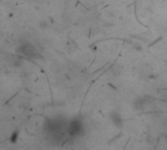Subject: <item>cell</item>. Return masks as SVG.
Returning <instances> with one entry per match:
<instances>
[{
    "mask_svg": "<svg viewBox=\"0 0 167 150\" xmlns=\"http://www.w3.org/2000/svg\"><path fill=\"white\" fill-rule=\"evenodd\" d=\"M18 52L21 55L29 58H39V52L36 50V48L29 44V43H25L18 48Z\"/></svg>",
    "mask_w": 167,
    "mask_h": 150,
    "instance_id": "obj_1",
    "label": "cell"
},
{
    "mask_svg": "<svg viewBox=\"0 0 167 150\" xmlns=\"http://www.w3.org/2000/svg\"><path fill=\"white\" fill-rule=\"evenodd\" d=\"M110 117L111 122L114 123V125L116 128H122L123 127V119L121 118V116L119 115V113H117L115 111H112L110 113Z\"/></svg>",
    "mask_w": 167,
    "mask_h": 150,
    "instance_id": "obj_2",
    "label": "cell"
},
{
    "mask_svg": "<svg viewBox=\"0 0 167 150\" xmlns=\"http://www.w3.org/2000/svg\"><path fill=\"white\" fill-rule=\"evenodd\" d=\"M145 105H146V100H145V99H138L135 103H134V107H135L137 110L144 109Z\"/></svg>",
    "mask_w": 167,
    "mask_h": 150,
    "instance_id": "obj_3",
    "label": "cell"
},
{
    "mask_svg": "<svg viewBox=\"0 0 167 150\" xmlns=\"http://www.w3.org/2000/svg\"><path fill=\"white\" fill-rule=\"evenodd\" d=\"M111 72H112V74H115V76H118V75H120V73H121L120 66H114V67H112V69H111Z\"/></svg>",
    "mask_w": 167,
    "mask_h": 150,
    "instance_id": "obj_4",
    "label": "cell"
}]
</instances>
